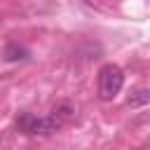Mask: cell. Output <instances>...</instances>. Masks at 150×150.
<instances>
[{"mask_svg": "<svg viewBox=\"0 0 150 150\" xmlns=\"http://www.w3.org/2000/svg\"><path fill=\"white\" fill-rule=\"evenodd\" d=\"M124 84V73L115 63H105L98 70V96L103 101H112Z\"/></svg>", "mask_w": 150, "mask_h": 150, "instance_id": "cell-1", "label": "cell"}, {"mask_svg": "<svg viewBox=\"0 0 150 150\" xmlns=\"http://www.w3.org/2000/svg\"><path fill=\"white\" fill-rule=\"evenodd\" d=\"M63 124L49 112L45 117H30V124H28V134H40V136H49L54 131H59Z\"/></svg>", "mask_w": 150, "mask_h": 150, "instance_id": "cell-2", "label": "cell"}, {"mask_svg": "<svg viewBox=\"0 0 150 150\" xmlns=\"http://www.w3.org/2000/svg\"><path fill=\"white\" fill-rule=\"evenodd\" d=\"M52 115H54L61 124H66V122H70V120L75 117V108H73L70 103H59V105L52 110Z\"/></svg>", "mask_w": 150, "mask_h": 150, "instance_id": "cell-3", "label": "cell"}, {"mask_svg": "<svg viewBox=\"0 0 150 150\" xmlns=\"http://www.w3.org/2000/svg\"><path fill=\"white\" fill-rule=\"evenodd\" d=\"M150 101V91L148 89H136L129 98H127V103L131 105V108H138V105H145Z\"/></svg>", "mask_w": 150, "mask_h": 150, "instance_id": "cell-4", "label": "cell"}, {"mask_svg": "<svg viewBox=\"0 0 150 150\" xmlns=\"http://www.w3.org/2000/svg\"><path fill=\"white\" fill-rule=\"evenodd\" d=\"M26 49H21L19 45H7L5 47V59L7 61H19V59H26Z\"/></svg>", "mask_w": 150, "mask_h": 150, "instance_id": "cell-5", "label": "cell"}]
</instances>
